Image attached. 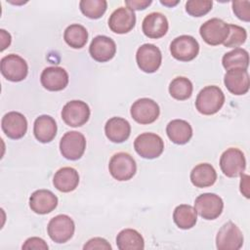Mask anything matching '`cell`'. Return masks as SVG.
<instances>
[{
    "mask_svg": "<svg viewBox=\"0 0 250 250\" xmlns=\"http://www.w3.org/2000/svg\"><path fill=\"white\" fill-rule=\"evenodd\" d=\"M225 103V95L221 88L215 85L204 87L195 100L196 109L204 115L217 113Z\"/></svg>",
    "mask_w": 250,
    "mask_h": 250,
    "instance_id": "6da1fadb",
    "label": "cell"
},
{
    "mask_svg": "<svg viewBox=\"0 0 250 250\" xmlns=\"http://www.w3.org/2000/svg\"><path fill=\"white\" fill-rule=\"evenodd\" d=\"M134 148L141 157L153 159L163 152L164 142L157 134L143 133L135 139Z\"/></svg>",
    "mask_w": 250,
    "mask_h": 250,
    "instance_id": "7a4b0ae2",
    "label": "cell"
},
{
    "mask_svg": "<svg viewBox=\"0 0 250 250\" xmlns=\"http://www.w3.org/2000/svg\"><path fill=\"white\" fill-rule=\"evenodd\" d=\"M108 170L117 181H128L134 177L137 165L134 158L126 152H117L109 160Z\"/></svg>",
    "mask_w": 250,
    "mask_h": 250,
    "instance_id": "3957f363",
    "label": "cell"
},
{
    "mask_svg": "<svg viewBox=\"0 0 250 250\" xmlns=\"http://www.w3.org/2000/svg\"><path fill=\"white\" fill-rule=\"evenodd\" d=\"M220 167L224 175L229 178L240 176L246 168L244 153L236 147L228 148L220 157Z\"/></svg>",
    "mask_w": 250,
    "mask_h": 250,
    "instance_id": "277c9868",
    "label": "cell"
},
{
    "mask_svg": "<svg viewBox=\"0 0 250 250\" xmlns=\"http://www.w3.org/2000/svg\"><path fill=\"white\" fill-rule=\"evenodd\" d=\"M47 230L50 238L54 242L64 243L73 236L75 225L69 216L61 214L50 220Z\"/></svg>",
    "mask_w": 250,
    "mask_h": 250,
    "instance_id": "5b68a950",
    "label": "cell"
},
{
    "mask_svg": "<svg viewBox=\"0 0 250 250\" xmlns=\"http://www.w3.org/2000/svg\"><path fill=\"white\" fill-rule=\"evenodd\" d=\"M223 199L211 192L198 195L194 201V209L196 213L205 220H215L223 212Z\"/></svg>",
    "mask_w": 250,
    "mask_h": 250,
    "instance_id": "8992f818",
    "label": "cell"
},
{
    "mask_svg": "<svg viewBox=\"0 0 250 250\" xmlns=\"http://www.w3.org/2000/svg\"><path fill=\"white\" fill-rule=\"evenodd\" d=\"M0 68L2 75L9 81L20 82L27 76L28 65L19 55L10 54L1 59Z\"/></svg>",
    "mask_w": 250,
    "mask_h": 250,
    "instance_id": "52a82bcc",
    "label": "cell"
},
{
    "mask_svg": "<svg viewBox=\"0 0 250 250\" xmlns=\"http://www.w3.org/2000/svg\"><path fill=\"white\" fill-rule=\"evenodd\" d=\"M86 148V139L83 134L77 131L66 132L60 141L62 155L68 160L79 159Z\"/></svg>",
    "mask_w": 250,
    "mask_h": 250,
    "instance_id": "ba28073f",
    "label": "cell"
},
{
    "mask_svg": "<svg viewBox=\"0 0 250 250\" xmlns=\"http://www.w3.org/2000/svg\"><path fill=\"white\" fill-rule=\"evenodd\" d=\"M243 244V234L232 222H228L219 229L216 236V247L219 250H238Z\"/></svg>",
    "mask_w": 250,
    "mask_h": 250,
    "instance_id": "9c48e42d",
    "label": "cell"
},
{
    "mask_svg": "<svg viewBox=\"0 0 250 250\" xmlns=\"http://www.w3.org/2000/svg\"><path fill=\"white\" fill-rule=\"evenodd\" d=\"M170 52L174 59L181 62H189L198 55L199 44L190 35H181L171 42Z\"/></svg>",
    "mask_w": 250,
    "mask_h": 250,
    "instance_id": "30bf717a",
    "label": "cell"
},
{
    "mask_svg": "<svg viewBox=\"0 0 250 250\" xmlns=\"http://www.w3.org/2000/svg\"><path fill=\"white\" fill-rule=\"evenodd\" d=\"M199 33L205 43L217 46L227 39L229 34V24L218 18L206 21L199 28Z\"/></svg>",
    "mask_w": 250,
    "mask_h": 250,
    "instance_id": "8fae6325",
    "label": "cell"
},
{
    "mask_svg": "<svg viewBox=\"0 0 250 250\" xmlns=\"http://www.w3.org/2000/svg\"><path fill=\"white\" fill-rule=\"evenodd\" d=\"M90 117V107L82 101L73 100L64 104L62 109V118L70 127L83 126Z\"/></svg>",
    "mask_w": 250,
    "mask_h": 250,
    "instance_id": "7c38bea8",
    "label": "cell"
},
{
    "mask_svg": "<svg viewBox=\"0 0 250 250\" xmlns=\"http://www.w3.org/2000/svg\"><path fill=\"white\" fill-rule=\"evenodd\" d=\"M136 61L141 70L146 73H153L161 65L162 55L158 47L146 43L138 48Z\"/></svg>",
    "mask_w": 250,
    "mask_h": 250,
    "instance_id": "4fadbf2b",
    "label": "cell"
},
{
    "mask_svg": "<svg viewBox=\"0 0 250 250\" xmlns=\"http://www.w3.org/2000/svg\"><path fill=\"white\" fill-rule=\"evenodd\" d=\"M130 113L136 122L140 124H150L158 118L160 109L159 105L153 100L142 98L132 104Z\"/></svg>",
    "mask_w": 250,
    "mask_h": 250,
    "instance_id": "5bb4252c",
    "label": "cell"
},
{
    "mask_svg": "<svg viewBox=\"0 0 250 250\" xmlns=\"http://www.w3.org/2000/svg\"><path fill=\"white\" fill-rule=\"evenodd\" d=\"M136 24V15L128 7H119L114 10L109 19L108 26L114 33L125 34L131 31Z\"/></svg>",
    "mask_w": 250,
    "mask_h": 250,
    "instance_id": "9a60e30c",
    "label": "cell"
},
{
    "mask_svg": "<svg viewBox=\"0 0 250 250\" xmlns=\"http://www.w3.org/2000/svg\"><path fill=\"white\" fill-rule=\"evenodd\" d=\"M1 127L8 138L18 140L25 135L27 130V121L25 116L21 112L10 111L3 116Z\"/></svg>",
    "mask_w": 250,
    "mask_h": 250,
    "instance_id": "2e32d148",
    "label": "cell"
},
{
    "mask_svg": "<svg viewBox=\"0 0 250 250\" xmlns=\"http://www.w3.org/2000/svg\"><path fill=\"white\" fill-rule=\"evenodd\" d=\"M40 82L48 91H62L68 84V74L62 67L48 66L42 71Z\"/></svg>",
    "mask_w": 250,
    "mask_h": 250,
    "instance_id": "e0dca14e",
    "label": "cell"
},
{
    "mask_svg": "<svg viewBox=\"0 0 250 250\" xmlns=\"http://www.w3.org/2000/svg\"><path fill=\"white\" fill-rule=\"evenodd\" d=\"M89 53L91 57L99 62H108L116 53L115 42L110 37L98 35L92 40L89 47Z\"/></svg>",
    "mask_w": 250,
    "mask_h": 250,
    "instance_id": "ac0fdd59",
    "label": "cell"
},
{
    "mask_svg": "<svg viewBox=\"0 0 250 250\" xmlns=\"http://www.w3.org/2000/svg\"><path fill=\"white\" fill-rule=\"evenodd\" d=\"M167 18L158 12H153L145 17L142 29L144 34L151 39H158L163 37L168 31Z\"/></svg>",
    "mask_w": 250,
    "mask_h": 250,
    "instance_id": "d6986e66",
    "label": "cell"
},
{
    "mask_svg": "<svg viewBox=\"0 0 250 250\" xmlns=\"http://www.w3.org/2000/svg\"><path fill=\"white\" fill-rule=\"evenodd\" d=\"M58 197L49 189L35 190L29 197L30 209L40 215H45L56 209Z\"/></svg>",
    "mask_w": 250,
    "mask_h": 250,
    "instance_id": "ffe728a7",
    "label": "cell"
},
{
    "mask_svg": "<svg viewBox=\"0 0 250 250\" xmlns=\"http://www.w3.org/2000/svg\"><path fill=\"white\" fill-rule=\"evenodd\" d=\"M224 83L231 94L244 95L248 92L250 86L248 71L241 68L229 69L224 76Z\"/></svg>",
    "mask_w": 250,
    "mask_h": 250,
    "instance_id": "44dd1931",
    "label": "cell"
},
{
    "mask_svg": "<svg viewBox=\"0 0 250 250\" xmlns=\"http://www.w3.org/2000/svg\"><path fill=\"white\" fill-rule=\"evenodd\" d=\"M104 133L106 138L112 143H123L131 134L130 123L122 117H111L104 125Z\"/></svg>",
    "mask_w": 250,
    "mask_h": 250,
    "instance_id": "7402d4cb",
    "label": "cell"
},
{
    "mask_svg": "<svg viewBox=\"0 0 250 250\" xmlns=\"http://www.w3.org/2000/svg\"><path fill=\"white\" fill-rule=\"evenodd\" d=\"M33 133L37 141L46 144L54 140L57 135V123L50 115L38 116L33 124Z\"/></svg>",
    "mask_w": 250,
    "mask_h": 250,
    "instance_id": "603a6c76",
    "label": "cell"
},
{
    "mask_svg": "<svg viewBox=\"0 0 250 250\" xmlns=\"http://www.w3.org/2000/svg\"><path fill=\"white\" fill-rule=\"evenodd\" d=\"M53 184L58 190L70 192L74 190L79 184L78 172L72 167H62L55 173Z\"/></svg>",
    "mask_w": 250,
    "mask_h": 250,
    "instance_id": "cb8c5ba5",
    "label": "cell"
},
{
    "mask_svg": "<svg viewBox=\"0 0 250 250\" xmlns=\"http://www.w3.org/2000/svg\"><path fill=\"white\" fill-rule=\"evenodd\" d=\"M166 133L170 141L176 145H185L192 137L190 124L183 119H174L166 127Z\"/></svg>",
    "mask_w": 250,
    "mask_h": 250,
    "instance_id": "d4e9b609",
    "label": "cell"
},
{
    "mask_svg": "<svg viewBox=\"0 0 250 250\" xmlns=\"http://www.w3.org/2000/svg\"><path fill=\"white\" fill-rule=\"evenodd\" d=\"M217 173L209 163L197 164L190 172V181L196 188H208L215 184Z\"/></svg>",
    "mask_w": 250,
    "mask_h": 250,
    "instance_id": "484cf974",
    "label": "cell"
},
{
    "mask_svg": "<svg viewBox=\"0 0 250 250\" xmlns=\"http://www.w3.org/2000/svg\"><path fill=\"white\" fill-rule=\"evenodd\" d=\"M116 245L119 250H143L145 241L141 233L136 229H125L117 234Z\"/></svg>",
    "mask_w": 250,
    "mask_h": 250,
    "instance_id": "4316f807",
    "label": "cell"
},
{
    "mask_svg": "<svg viewBox=\"0 0 250 250\" xmlns=\"http://www.w3.org/2000/svg\"><path fill=\"white\" fill-rule=\"evenodd\" d=\"M173 220L178 228L182 229H188L195 226L197 213L192 206L188 204H181L175 208Z\"/></svg>",
    "mask_w": 250,
    "mask_h": 250,
    "instance_id": "83f0119b",
    "label": "cell"
},
{
    "mask_svg": "<svg viewBox=\"0 0 250 250\" xmlns=\"http://www.w3.org/2000/svg\"><path fill=\"white\" fill-rule=\"evenodd\" d=\"M222 63L227 70L233 68H241L247 70L249 65V54L245 49L235 48L224 55Z\"/></svg>",
    "mask_w": 250,
    "mask_h": 250,
    "instance_id": "f1b7e54d",
    "label": "cell"
},
{
    "mask_svg": "<svg viewBox=\"0 0 250 250\" xmlns=\"http://www.w3.org/2000/svg\"><path fill=\"white\" fill-rule=\"evenodd\" d=\"M63 39L71 48L80 49L84 47L88 41V31L83 25L73 23L65 28Z\"/></svg>",
    "mask_w": 250,
    "mask_h": 250,
    "instance_id": "f546056e",
    "label": "cell"
},
{
    "mask_svg": "<svg viewBox=\"0 0 250 250\" xmlns=\"http://www.w3.org/2000/svg\"><path fill=\"white\" fill-rule=\"evenodd\" d=\"M191 81L184 76H178L174 78L169 85V93L172 98L178 101H185L190 98L192 94Z\"/></svg>",
    "mask_w": 250,
    "mask_h": 250,
    "instance_id": "4dcf8cb0",
    "label": "cell"
},
{
    "mask_svg": "<svg viewBox=\"0 0 250 250\" xmlns=\"http://www.w3.org/2000/svg\"><path fill=\"white\" fill-rule=\"evenodd\" d=\"M79 7L85 17L97 20L105 13L107 2L105 0H82L79 2Z\"/></svg>",
    "mask_w": 250,
    "mask_h": 250,
    "instance_id": "1f68e13d",
    "label": "cell"
},
{
    "mask_svg": "<svg viewBox=\"0 0 250 250\" xmlns=\"http://www.w3.org/2000/svg\"><path fill=\"white\" fill-rule=\"evenodd\" d=\"M247 39L246 30L236 24H229V34L224 41V46L229 48H237L244 44Z\"/></svg>",
    "mask_w": 250,
    "mask_h": 250,
    "instance_id": "d6a6232c",
    "label": "cell"
},
{
    "mask_svg": "<svg viewBox=\"0 0 250 250\" xmlns=\"http://www.w3.org/2000/svg\"><path fill=\"white\" fill-rule=\"evenodd\" d=\"M213 2L208 0H189L186 3V11L192 17H202L212 9Z\"/></svg>",
    "mask_w": 250,
    "mask_h": 250,
    "instance_id": "836d02e7",
    "label": "cell"
},
{
    "mask_svg": "<svg viewBox=\"0 0 250 250\" xmlns=\"http://www.w3.org/2000/svg\"><path fill=\"white\" fill-rule=\"evenodd\" d=\"M232 11L239 20L247 22L250 21V1H233Z\"/></svg>",
    "mask_w": 250,
    "mask_h": 250,
    "instance_id": "e575fe53",
    "label": "cell"
},
{
    "mask_svg": "<svg viewBox=\"0 0 250 250\" xmlns=\"http://www.w3.org/2000/svg\"><path fill=\"white\" fill-rule=\"evenodd\" d=\"M84 250H93V249H104V250H110L111 246L110 244L102 237H94L83 246Z\"/></svg>",
    "mask_w": 250,
    "mask_h": 250,
    "instance_id": "d590c367",
    "label": "cell"
},
{
    "mask_svg": "<svg viewBox=\"0 0 250 250\" xmlns=\"http://www.w3.org/2000/svg\"><path fill=\"white\" fill-rule=\"evenodd\" d=\"M22 249H36V250H48V245L47 243L40 237H30L25 240L23 243Z\"/></svg>",
    "mask_w": 250,
    "mask_h": 250,
    "instance_id": "8d00e7d4",
    "label": "cell"
},
{
    "mask_svg": "<svg viewBox=\"0 0 250 250\" xmlns=\"http://www.w3.org/2000/svg\"><path fill=\"white\" fill-rule=\"evenodd\" d=\"M125 4L131 10H144L151 4V1L150 0H127L125 1Z\"/></svg>",
    "mask_w": 250,
    "mask_h": 250,
    "instance_id": "74e56055",
    "label": "cell"
},
{
    "mask_svg": "<svg viewBox=\"0 0 250 250\" xmlns=\"http://www.w3.org/2000/svg\"><path fill=\"white\" fill-rule=\"evenodd\" d=\"M240 176V191L246 198H249V176L245 174H241Z\"/></svg>",
    "mask_w": 250,
    "mask_h": 250,
    "instance_id": "f35d334b",
    "label": "cell"
},
{
    "mask_svg": "<svg viewBox=\"0 0 250 250\" xmlns=\"http://www.w3.org/2000/svg\"><path fill=\"white\" fill-rule=\"evenodd\" d=\"M1 34V51H4L11 44V35L4 29L0 30Z\"/></svg>",
    "mask_w": 250,
    "mask_h": 250,
    "instance_id": "ab89813d",
    "label": "cell"
},
{
    "mask_svg": "<svg viewBox=\"0 0 250 250\" xmlns=\"http://www.w3.org/2000/svg\"><path fill=\"white\" fill-rule=\"evenodd\" d=\"M160 3L161 4H163V5H165V6H168V7H173V6H175V5H177L178 3H179V1H175V2H171V1H160Z\"/></svg>",
    "mask_w": 250,
    "mask_h": 250,
    "instance_id": "60d3db41",
    "label": "cell"
}]
</instances>
